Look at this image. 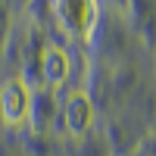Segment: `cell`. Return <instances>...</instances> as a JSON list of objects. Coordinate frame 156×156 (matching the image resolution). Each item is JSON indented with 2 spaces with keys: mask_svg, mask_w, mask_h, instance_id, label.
<instances>
[{
  "mask_svg": "<svg viewBox=\"0 0 156 156\" xmlns=\"http://www.w3.org/2000/svg\"><path fill=\"white\" fill-rule=\"evenodd\" d=\"M31 103H34L31 84L22 75H12L0 84V119H3V125H9V128L25 125L31 115Z\"/></svg>",
  "mask_w": 156,
  "mask_h": 156,
  "instance_id": "cell-1",
  "label": "cell"
},
{
  "mask_svg": "<svg viewBox=\"0 0 156 156\" xmlns=\"http://www.w3.org/2000/svg\"><path fill=\"white\" fill-rule=\"evenodd\" d=\"M97 9H100V3H94V0H59V3H53V16H56L59 28L66 34L90 41Z\"/></svg>",
  "mask_w": 156,
  "mask_h": 156,
  "instance_id": "cell-2",
  "label": "cell"
},
{
  "mask_svg": "<svg viewBox=\"0 0 156 156\" xmlns=\"http://www.w3.org/2000/svg\"><path fill=\"white\" fill-rule=\"evenodd\" d=\"M62 119H66V131L72 137H81L90 125H94V100L84 87L72 90L66 97V109H62Z\"/></svg>",
  "mask_w": 156,
  "mask_h": 156,
  "instance_id": "cell-3",
  "label": "cell"
},
{
  "mask_svg": "<svg viewBox=\"0 0 156 156\" xmlns=\"http://www.w3.org/2000/svg\"><path fill=\"white\" fill-rule=\"evenodd\" d=\"M41 69H44L47 87H62L69 81V75H72V56H69V50L50 44L44 50V56H41Z\"/></svg>",
  "mask_w": 156,
  "mask_h": 156,
  "instance_id": "cell-4",
  "label": "cell"
}]
</instances>
